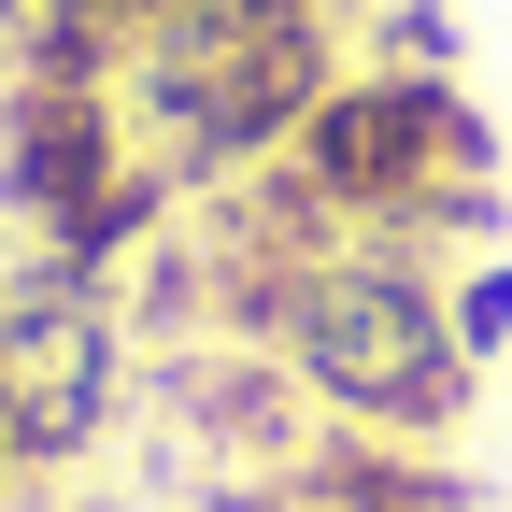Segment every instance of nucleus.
<instances>
[{
  "instance_id": "1",
  "label": "nucleus",
  "mask_w": 512,
  "mask_h": 512,
  "mask_svg": "<svg viewBox=\"0 0 512 512\" xmlns=\"http://www.w3.org/2000/svg\"><path fill=\"white\" fill-rule=\"evenodd\" d=\"M285 313V370L356 427H456L470 413V342L413 271H313L271 299Z\"/></svg>"
},
{
  "instance_id": "4",
  "label": "nucleus",
  "mask_w": 512,
  "mask_h": 512,
  "mask_svg": "<svg viewBox=\"0 0 512 512\" xmlns=\"http://www.w3.org/2000/svg\"><path fill=\"white\" fill-rule=\"evenodd\" d=\"M456 342H470V356L512 342V271H470V285H456Z\"/></svg>"
},
{
  "instance_id": "5",
  "label": "nucleus",
  "mask_w": 512,
  "mask_h": 512,
  "mask_svg": "<svg viewBox=\"0 0 512 512\" xmlns=\"http://www.w3.org/2000/svg\"><path fill=\"white\" fill-rule=\"evenodd\" d=\"M86 29H143V15H171V0H72Z\"/></svg>"
},
{
  "instance_id": "2",
  "label": "nucleus",
  "mask_w": 512,
  "mask_h": 512,
  "mask_svg": "<svg viewBox=\"0 0 512 512\" xmlns=\"http://www.w3.org/2000/svg\"><path fill=\"white\" fill-rule=\"evenodd\" d=\"M441 157H470V114L441 86H342L299 114V185L342 214H399L441 185Z\"/></svg>"
},
{
  "instance_id": "3",
  "label": "nucleus",
  "mask_w": 512,
  "mask_h": 512,
  "mask_svg": "<svg viewBox=\"0 0 512 512\" xmlns=\"http://www.w3.org/2000/svg\"><path fill=\"white\" fill-rule=\"evenodd\" d=\"M0 399H15V456H72L114 413V328L86 285H43L15 328H0Z\"/></svg>"
},
{
  "instance_id": "6",
  "label": "nucleus",
  "mask_w": 512,
  "mask_h": 512,
  "mask_svg": "<svg viewBox=\"0 0 512 512\" xmlns=\"http://www.w3.org/2000/svg\"><path fill=\"white\" fill-rule=\"evenodd\" d=\"M0 456H15V399H0Z\"/></svg>"
}]
</instances>
